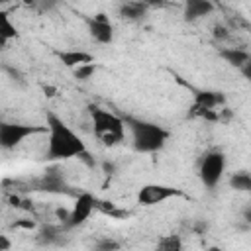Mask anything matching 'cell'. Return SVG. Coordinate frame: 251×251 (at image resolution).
<instances>
[{
	"label": "cell",
	"mask_w": 251,
	"mask_h": 251,
	"mask_svg": "<svg viewBox=\"0 0 251 251\" xmlns=\"http://www.w3.org/2000/svg\"><path fill=\"white\" fill-rule=\"evenodd\" d=\"M12 247V241L8 239V235H0V251H6Z\"/></svg>",
	"instance_id": "18"
},
{
	"label": "cell",
	"mask_w": 251,
	"mask_h": 251,
	"mask_svg": "<svg viewBox=\"0 0 251 251\" xmlns=\"http://www.w3.org/2000/svg\"><path fill=\"white\" fill-rule=\"evenodd\" d=\"M88 31H90V37L102 45H108L112 43L114 39V27L110 24V20L106 18V14H98L94 16L90 22H88Z\"/></svg>",
	"instance_id": "8"
},
{
	"label": "cell",
	"mask_w": 251,
	"mask_h": 251,
	"mask_svg": "<svg viewBox=\"0 0 251 251\" xmlns=\"http://www.w3.org/2000/svg\"><path fill=\"white\" fill-rule=\"evenodd\" d=\"M24 4H27V6H33V4H35V0H24Z\"/></svg>",
	"instance_id": "21"
},
{
	"label": "cell",
	"mask_w": 251,
	"mask_h": 251,
	"mask_svg": "<svg viewBox=\"0 0 251 251\" xmlns=\"http://www.w3.org/2000/svg\"><path fill=\"white\" fill-rule=\"evenodd\" d=\"M229 186L235 188V190H241V192L251 190V176H249V173L239 171V173L231 175V178H229Z\"/></svg>",
	"instance_id": "15"
},
{
	"label": "cell",
	"mask_w": 251,
	"mask_h": 251,
	"mask_svg": "<svg viewBox=\"0 0 251 251\" xmlns=\"http://www.w3.org/2000/svg\"><path fill=\"white\" fill-rule=\"evenodd\" d=\"M224 98L216 92H198L196 94V106H200L202 110H210L214 106H218Z\"/></svg>",
	"instance_id": "14"
},
{
	"label": "cell",
	"mask_w": 251,
	"mask_h": 251,
	"mask_svg": "<svg viewBox=\"0 0 251 251\" xmlns=\"http://www.w3.org/2000/svg\"><path fill=\"white\" fill-rule=\"evenodd\" d=\"M59 59H61V63H63L65 67H69V69H76V67H80V65H84V63H92V61H94V57H92L90 53L78 51V49L61 51V53H59Z\"/></svg>",
	"instance_id": "10"
},
{
	"label": "cell",
	"mask_w": 251,
	"mask_h": 251,
	"mask_svg": "<svg viewBox=\"0 0 251 251\" xmlns=\"http://www.w3.org/2000/svg\"><path fill=\"white\" fill-rule=\"evenodd\" d=\"M94 206H96V200H94V196H92L90 192H82V194H78V198H76L75 204H73V210H71L69 216H67L65 226H67V227L82 226V224L90 218Z\"/></svg>",
	"instance_id": "7"
},
{
	"label": "cell",
	"mask_w": 251,
	"mask_h": 251,
	"mask_svg": "<svg viewBox=\"0 0 251 251\" xmlns=\"http://www.w3.org/2000/svg\"><path fill=\"white\" fill-rule=\"evenodd\" d=\"M175 196H184L178 188L175 186H167V184H145L139 188L137 192V202L143 204V206H155V204H161L169 198H175Z\"/></svg>",
	"instance_id": "6"
},
{
	"label": "cell",
	"mask_w": 251,
	"mask_h": 251,
	"mask_svg": "<svg viewBox=\"0 0 251 251\" xmlns=\"http://www.w3.org/2000/svg\"><path fill=\"white\" fill-rule=\"evenodd\" d=\"M90 118H92L94 133L104 145H116L124 141V135H126L124 118L100 106H90Z\"/></svg>",
	"instance_id": "3"
},
{
	"label": "cell",
	"mask_w": 251,
	"mask_h": 251,
	"mask_svg": "<svg viewBox=\"0 0 251 251\" xmlns=\"http://www.w3.org/2000/svg\"><path fill=\"white\" fill-rule=\"evenodd\" d=\"M214 4L212 0H184V20L194 22L208 14H212Z\"/></svg>",
	"instance_id": "9"
},
{
	"label": "cell",
	"mask_w": 251,
	"mask_h": 251,
	"mask_svg": "<svg viewBox=\"0 0 251 251\" xmlns=\"http://www.w3.org/2000/svg\"><path fill=\"white\" fill-rule=\"evenodd\" d=\"M220 57L226 59L229 65L233 67H247L249 65V53L245 49H237V47H227L220 51Z\"/></svg>",
	"instance_id": "12"
},
{
	"label": "cell",
	"mask_w": 251,
	"mask_h": 251,
	"mask_svg": "<svg viewBox=\"0 0 251 251\" xmlns=\"http://www.w3.org/2000/svg\"><path fill=\"white\" fill-rule=\"evenodd\" d=\"M124 124L131 133L133 149L139 153H155V151L163 149L165 143L169 141V129H165L163 126H159L155 122L126 116Z\"/></svg>",
	"instance_id": "2"
},
{
	"label": "cell",
	"mask_w": 251,
	"mask_h": 251,
	"mask_svg": "<svg viewBox=\"0 0 251 251\" xmlns=\"http://www.w3.org/2000/svg\"><path fill=\"white\" fill-rule=\"evenodd\" d=\"M8 41H10V39H8V37H4V35L0 33V51H4V49L8 47Z\"/></svg>",
	"instance_id": "20"
},
{
	"label": "cell",
	"mask_w": 251,
	"mask_h": 251,
	"mask_svg": "<svg viewBox=\"0 0 251 251\" xmlns=\"http://www.w3.org/2000/svg\"><path fill=\"white\" fill-rule=\"evenodd\" d=\"M98 247H100V249H116V247H118V243H116V241L106 239V241H100V243H98Z\"/></svg>",
	"instance_id": "19"
},
{
	"label": "cell",
	"mask_w": 251,
	"mask_h": 251,
	"mask_svg": "<svg viewBox=\"0 0 251 251\" xmlns=\"http://www.w3.org/2000/svg\"><path fill=\"white\" fill-rule=\"evenodd\" d=\"M96 63L92 61V63H84V65H80V67H76L75 69V76L78 78V80H88L94 73H96Z\"/></svg>",
	"instance_id": "17"
},
{
	"label": "cell",
	"mask_w": 251,
	"mask_h": 251,
	"mask_svg": "<svg viewBox=\"0 0 251 251\" xmlns=\"http://www.w3.org/2000/svg\"><path fill=\"white\" fill-rule=\"evenodd\" d=\"M147 12V4L145 2H139V0H129V2H124L120 6V16L127 22H137L145 16Z\"/></svg>",
	"instance_id": "11"
},
{
	"label": "cell",
	"mask_w": 251,
	"mask_h": 251,
	"mask_svg": "<svg viewBox=\"0 0 251 251\" xmlns=\"http://www.w3.org/2000/svg\"><path fill=\"white\" fill-rule=\"evenodd\" d=\"M0 33H2L4 37H8V39L18 37V27L14 25V22H12L8 10H0Z\"/></svg>",
	"instance_id": "13"
},
{
	"label": "cell",
	"mask_w": 251,
	"mask_h": 251,
	"mask_svg": "<svg viewBox=\"0 0 251 251\" xmlns=\"http://www.w3.org/2000/svg\"><path fill=\"white\" fill-rule=\"evenodd\" d=\"M226 173V155L222 149H212L208 151L202 161H200V169H198V176L202 180V184L206 188H216L222 180Z\"/></svg>",
	"instance_id": "5"
},
{
	"label": "cell",
	"mask_w": 251,
	"mask_h": 251,
	"mask_svg": "<svg viewBox=\"0 0 251 251\" xmlns=\"http://www.w3.org/2000/svg\"><path fill=\"white\" fill-rule=\"evenodd\" d=\"M47 133L45 126H29V124H18V122H0V147L2 149H14L20 143H24L27 137Z\"/></svg>",
	"instance_id": "4"
},
{
	"label": "cell",
	"mask_w": 251,
	"mask_h": 251,
	"mask_svg": "<svg viewBox=\"0 0 251 251\" xmlns=\"http://www.w3.org/2000/svg\"><path fill=\"white\" fill-rule=\"evenodd\" d=\"M47 159L51 161H67L73 157L86 155L84 139L57 114H47Z\"/></svg>",
	"instance_id": "1"
},
{
	"label": "cell",
	"mask_w": 251,
	"mask_h": 251,
	"mask_svg": "<svg viewBox=\"0 0 251 251\" xmlns=\"http://www.w3.org/2000/svg\"><path fill=\"white\" fill-rule=\"evenodd\" d=\"M157 247L163 249V251H178L182 247V243H180L178 235H165V237L159 239Z\"/></svg>",
	"instance_id": "16"
}]
</instances>
